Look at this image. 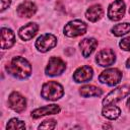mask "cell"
I'll use <instances>...</instances> for the list:
<instances>
[{
  "mask_svg": "<svg viewBox=\"0 0 130 130\" xmlns=\"http://www.w3.org/2000/svg\"><path fill=\"white\" fill-rule=\"evenodd\" d=\"M103 15H104V10L100 4H94L90 6L85 12V17L91 22H95L100 20Z\"/></svg>",
  "mask_w": 130,
  "mask_h": 130,
  "instance_id": "e0dca14e",
  "label": "cell"
},
{
  "mask_svg": "<svg viewBox=\"0 0 130 130\" xmlns=\"http://www.w3.org/2000/svg\"><path fill=\"white\" fill-rule=\"evenodd\" d=\"M115 60H116V56L112 49H103L98 53L95 58L96 63L103 67L112 65L115 62Z\"/></svg>",
  "mask_w": 130,
  "mask_h": 130,
  "instance_id": "30bf717a",
  "label": "cell"
},
{
  "mask_svg": "<svg viewBox=\"0 0 130 130\" xmlns=\"http://www.w3.org/2000/svg\"><path fill=\"white\" fill-rule=\"evenodd\" d=\"M127 107H128V109L130 110V98H129L128 101H127Z\"/></svg>",
  "mask_w": 130,
  "mask_h": 130,
  "instance_id": "484cf974",
  "label": "cell"
},
{
  "mask_svg": "<svg viewBox=\"0 0 130 130\" xmlns=\"http://www.w3.org/2000/svg\"><path fill=\"white\" fill-rule=\"evenodd\" d=\"M126 67H127V68H130V58L126 61Z\"/></svg>",
  "mask_w": 130,
  "mask_h": 130,
  "instance_id": "d4e9b609",
  "label": "cell"
},
{
  "mask_svg": "<svg viewBox=\"0 0 130 130\" xmlns=\"http://www.w3.org/2000/svg\"><path fill=\"white\" fill-rule=\"evenodd\" d=\"M119 46L124 51H130V37H127L125 39H122L119 43Z\"/></svg>",
  "mask_w": 130,
  "mask_h": 130,
  "instance_id": "603a6c76",
  "label": "cell"
},
{
  "mask_svg": "<svg viewBox=\"0 0 130 130\" xmlns=\"http://www.w3.org/2000/svg\"><path fill=\"white\" fill-rule=\"evenodd\" d=\"M15 43V35L10 28H1V49H9Z\"/></svg>",
  "mask_w": 130,
  "mask_h": 130,
  "instance_id": "5bb4252c",
  "label": "cell"
},
{
  "mask_svg": "<svg viewBox=\"0 0 130 130\" xmlns=\"http://www.w3.org/2000/svg\"><path fill=\"white\" fill-rule=\"evenodd\" d=\"M104 128H112V127H111V126H109V125H105V126H104Z\"/></svg>",
  "mask_w": 130,
  "mask_h": 130,
  "instance_id": "4316f807",
  "label": "cell"
},
{
  "mask_svg": "<svg viewBox=\"0 0 130 130\" xmlns=\"http://www.w3.org/2000/svg\"><path fill=\"white\" fill-rule=\"evenodd\" d=\"M93 76V70L90 66L84 65L75 70L73 73V79L75 82L81 83V82H86L89 81Z\"/></svg>",
  "mask_w": 130,
  "mask_h": 130,
  "instance_id": "8fae6325",
  "label": "cell"
},
{
  "mask_svg": "<svg viewBox=\"0 0 130 130\" xmlns=\"http://www.w3.org/2000/svg\"><path fill=\"white\" fill-rule=\"evenodd\" d=\"M60 112V107L58 105H49L42 108H38L31 112V117L34 119L41 118L46 115H55Z\"/></svg>",
  "mask_w": 130,
  "mask_h": 130,
  "instance_id": "9a60e30c",
  "label": "cell"
},
{
  "mask_svg": "<svg viewBox=\"0 0 130 130\" xmlns=\"http://www.w3.org/2000/svg\"><path fill=\"white\" fill-rule=\"evenodd\" d=\"M87 25L85 22L75 19L69 21L65 26H64V35L69 37V38H75L81 35H84L86 32Z\"/></svg>",
  "mask_w": 130,
  "mask_h": 130,
  "instance_id": "277c9868",
  "label": "cell"
},
{
  "mask_svg": "<svg viewBox=\"0 0 130 130\" xmlns=\"http://www.w3.org/2000/svg\"><path fill=\"white\" fill-rule=\"evenodd\" d=\"M64 94L63 86L57 81H48L43 84L41 95L48 101H57Z\"/></svg>",
  "mask_w": 130,
  "mask_h": 130,
  "instance_id": "7a4b0ae2",
  "label": "cell"
},
{
  "mask_svg": "<svg viewBox=\"0 0 130 130\" xmlns=\"http://www.w3.org/2000/svg\"><path fill=\"white\" fill-rule=\"evenodd\" d=\"M56 127V121L54 119L45 120L42 124H40L39 129H54Z\"/></svg>",
  "mask_w": 130,
  "mask_h": 130,
  "instance_id": "7402d4cb",
  "label": "cell"
},
{
  "mask_svg": "<svg viewBox=\"0 0 130 130\" xmlns=\"http://www.w3.org/2000/svg\"><path fill=\"white\" fill-rule=\"evenodd\" d=\"M125 3L123 0H115L112 2L108 9V16L113 21H118L122 19L125 15Z\"/></svg>",
  "mask_w": 130,
  "mask_h": 130,
  "instance_id": "ba28073f",
  "label": "cell"
},
{
  "mask_svg": "<svg viewBox=\"0 0 130 130\" xmlns=\"http://www.w3.org/2000/svg\"><path fill=\"white\" fill-rule=\"evenodd\" d=\"M5 69L10 75L18 79L27 78L31 73V65L26 59L20 56L13 57L11 61L5 66Z\"/></svg>",
  "mask_w": 130,
  "mask_h": 130,
  "instance_id": "6da1fadb",
  "label": "cell"
},
{
  "mask_svg": "<svg viewBox=\"0 0 130 130\" xmlns=\"http://www.w3.org/2000/svg\"><path fill=\"white\" fill-rule=\"evenodd\" d=\"M79 93L83 98L88 96H100L103 93V90L100 87H96L94 85H84L79 88Z\"/></svg>",
  "mask_w": 130,
  "mask_h": 130,
  "instance_id": "ac0fdd59",
  "label": "cell"
},
{
  "mask_svg": "<svg viewBox=\"0 0 130 130\" xmlns=\"http://www.w3.org/2000/svg\"><path fill=\"white\" fill-rule=\"evenodd\" d=\"M102 114H103L104 117H106L110 120H115L120 116L121 110H120V108H118L116 106L107 105V106L104 107V109L102 111Z\"/></svg>",
  "mask_w": 130,
  "mask_h": 130,
  "instance_id": "d6986e66",
  "label": "cell"
},
{
  "mask_svg": "<svg viewBox=\"0 0 130 130\" xmlns=\"http://www.w3.org/2000/svg\"><path fill=\"white\" fill-rule=\"evenodd\" d=\"M66 69L65 62L59 57H51L49 59L48 65L46 66V74L50 76H57L62 74Z\"/></svg>",
  "mask_w": 130,
  "mask_h": 130,
  "instance_id": "8992f818",
  "label": "cell"
},
{
  "mask_svg": "<svg viewBox=\"0 0 130 130\" xmlns=\"http://www.w3.org/2000/svg\"><path fill=\"white\" fill-rule=\"evenodd\" d=\"M121 79H122V72L117 68L107 69L103 71L99 76V80L102 83L108 84L110 86L117 85L121 81Z\"/></svg>",
  "mask_w": 130,
  "mask_h": 130,
  "instance_id": "5b68a950",
  "label": "cell"
},
{
  "mask_svg": "<svg viewBox=\"0 0 130 130\" xmlns=\"http://www.w3.org/2000/svg\"><path fill=\"white\" fill-rule=\"evenodd\" d=\"M11 4V0H1V11H4Z\"/></svg>",
  "mask_w": 130,
  "mask_h": 130,
  "instance_id": "cb8c5ba5",
  "label": "cell"
},
{
  "mask_svg": "<svg viewBox=\"0 0 130 130\" xmlns=\"http://www.w3.org/2000/svg\"><path fill=\"white\" fill-rule=\"evenodd\" d=\"M38 29H39V26L37 23L29 22V23H26L25 25H23L19 28L18 36L23 41H29L37 35Z\"/></svg>",
  "mask_w": 130,
  "mask_h": 130,
  "instance_id": "7c38bea8",
  "label": "cell"
},
{
  "mask_svg": "<svg viewBox=\"0 0 130 130\" xmlns=\"http://www.w3.org/2000/svg\"><path fill=\"white\" fill-rule=\"evenodd\" d=\"M98 46V41L93 38H87V39H83L80 43H79V47L81 50V53L83 55V57L87 58L89 57V55L95 50Z\"/></svg>",
  "mask_w": 130,
  "mask_h": 130,
  "instance_id": "2e32d148",
  "label": "cell"
},
{
  "mask_svg": "<svg viewBox=\"0 0 130 130\" xmlns=\"http://www.w3.org/2000/svg\"><path fill=\"white\" fill-rule=\"evenodd\" d=\"M129 13H130V9H129Z\"/></svg>",
  "mask_w": 130,
  "mask_h": 130,
  "instance_id": "83f0119b",
  "label": "cell"
},
{
  "mask_svg": "<svg viewBox=\"0 0 130 130\" xmlns=\"http://www.w3.org/2000/svg\"><path fill=\"white\" fill-rule=\"evenodd\" d=\"M8 105L13 111L17 113H21L26 108V101L19 92L13 91L10 93L8 98Z\"/></svg>",
  "mask_w": 130,
  "mask_h": 130,
  "instance_id": "9c48e42d",
  "label": "cell"
},
{
  "mask_svg": "<svg viewBox=\"0 0 130 130\" xmlns=\"http://www.w3.org/2000/svg\"><path fill=\"white\" fill-rule=\"evenodd\" d=\"M6 128L7 129H24L25 125H24V123L22 121H20V120H18L16 118H13L7 123Z\"/></svg>",
  "mask_w": 130,
  "mask_h": 130,
  "instance_id": "44dd1931",
  "label": "cell"
},
{
  "mask_svg": "<svg viewBox=\"0 0 130 130\" xmlns=\"http://www.w3.org/2000/svg\"><path fill=\"white\" fill-rule=\"evenodd\" d=\"M36 48L40 52H48L57 45V38L52 34H45L38 38L36 41Z\"/></svg>",
  "mask_w": 130,
  "mask_h": 130,
  "instance_id": "52a82bcc",
  "label": "cell"
},
{
  "mask_svg": "<svg viewBox=\"0 0 130 130\" xmlns=\"http://www.w3.org/2000/svg\"><path fill=\"white\" fill-rule=\"evenodd\" d=\"M130 31V23L128 22H123V23H118L112 28V32L116 37H121L123 35H126Z\"/></svg>",
  "mask_w": 130,
  "mask_h": 130,
  "instance_id": "ffe728a7",
  "label": "cell"
},
{
  "mask_svg": "<svg viewBox=\"0 0 130 130\" xmlns=\"http://www.w3.org/2000/svg\"><path fill=\"white\" fill-rule=\"evenodd\" d=\"M129 94H130V85L125 84V85L119 86L107 94V96L103 100V105L104 106L114 105L115 103L123 100Z\"/></svg>",
  "mask_w": 130,
  "mask_h": 130,
  "instance_id": "3957f363",
  "label": "cell"
},
{
  "mask_svg": "<svg viewBox=\"0 0 130 130\" xmlns=\"http://www.w3.org/2000/svg\"><path fill=\"white\" fill-rule=\"evenodd\" d=\"M16 12L20 17H31L37 12V6L31 1H23L17 6Z\"/></svg>",
  "mask_w": 130,
  "mask_h": 130,
  "instance_id": "4fadbf2b",
  "label": "cell"
}]
</instances>
